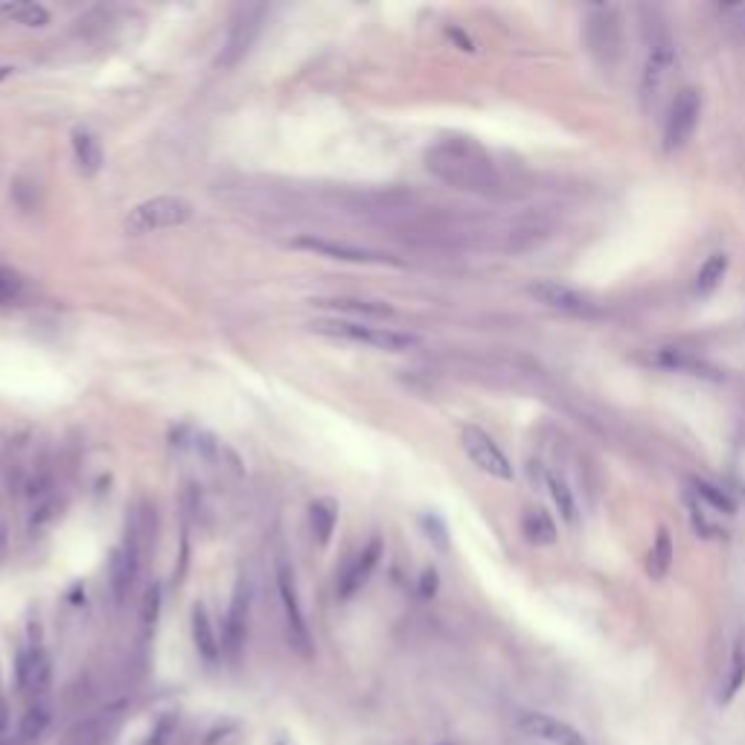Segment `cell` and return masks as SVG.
Listing matches in <instances>:
<instances>
[{"label":"cell","instance_id":"1","mask_svg":"<svg viewBox=\"0 0 745 745\" xmlns=\"http://www.w3.org/2000/svg\"><path fill=\"white\" fill-rule=\"evenodd\" d=\"M428 172L457 190L469 193H492L498 187L495 169L484 149L469 137H449L428 149L425 155Z\"/></svg>","mask_w":745,"mask_h":745},{"label":"cell","instance_id":"2","mask_svg":"<svg viewBox=\"0 0 745 745\" xmlns=\"http://www.w3.org/2000/svg\"><path fill=\"white\" fill-rule=\"evenodd\" d=\"M309 329L318 335H326V338L353 341V344H364V347H373L382 353H408L420 344V338L411 332H399L390 326L361 324V321H338V318L335 321H315V324H309Z\"/></svg>","mask_w":745,"mask_h":745},{"label":"cell","instance_id":"3","mask_svg":"<svg viewBox=\"0 0 745 745\" xmlns=\"http://www.w3.org/2000/svg\"><path fill=\"white\" fill-rule=\"evenodd\" d=\"M193 213V204L181 195H155V198L140 201L126 216V230L134 236H143L155 230L181 227L193 219Z\"/></svg>","mask_w":745,"mask_h":745},{"label":"cell","instance_id":"4","mask_svg":"<svg viewBox=\"0 0 745 745\" xmlns=\"http://www.w3.org/2000/svg\"><path fill=\"white\" fill-rule=\"evenodd\" d=\"M274 580H277V594H280V606H283V620H286V638L289 647L300 655V658H312L315 644H312V632L303 615L300 597H297V583H294L292 565L286 559H277L274 565Z\"/></svg>","mask_w":745,"mask_h":745},{"label":"cell","instance_id":"5","mask_svg":"<svg viewBox=\"0 0 745 745\" xmlns=\"http://www.w3.org/2000/svg\"><path fill=\"white\" fill-rule=\"evenodd\" d=\"M460 446H463L466 457H469L484 475L495 478V481H507V484L516 481V469H513L510 457H507L504 449L486 434L484 428L466 425V428L460 431Z\"/></svg>","mask_w":745,"mask_h":745},{"label":"cell","instance_id":"6","mask_svg":"<svg viewBox=\"0 0 745 745\" xmlns=\"http://www.w3.org/2000/svg\"><path fill=\"white\" fill-rule=\"evenodd\" d=\"M527 292H530L533 300H539L542 306H548L553 312H562V315H571V318H580V321H597V318H603V309H600L597 300H591L588 294L577 292V289H571L565 283L539 280Z\"/></svg>","mask_w":745,"mask_h":745},{"label":"cell","instance_id":"7","mask_svg":"<svg viewBox=\"0 0 745 745\" xmlns=\"http://www.w3.org/2000/svg\"><path fill=\"white\" fill-rule=\"evenodd\" d=\"M297 251H309L315 257H326V260L353 262V265H402V260L373 251V248H358V245H347V242H335L326 236H297L292 242Z\"/></svg>","mask_w":745,"mask_h":745},{"label":"cell","instance_id":"8","mask_svg":"<svg viewBox=\"0 0 745 745\" xmlns=\"http://www.w3.org/2000/svg\"><path fill=\"white\" fill-rule=\"evenodd\" d=\"M699 117H702V97L693 88H684L676 94L667 120H664V149L676 152L681 146H687V140L693 137V131L699 129Z\"/></svg>","mask_w":745,"mask_h":745},{"label":"cell","instance_id":"9","mask_svg":"<svg viewBox=\"0 0 745 745\" xmlns=\"http://www.w3.org/2000/svg\"><path fill=\"white\" fill-rule=\"evenodd\" d=\"M248 617H251V585L245 577H239V583L233 588L230 597V609L225 617V638H222V649L230 661L242 658V649L248 641Z\"/></svg>","mask_w":745,"mask_h":745},{"label":"cell","instance_id":"10","mask_svg":"<svg viewBox=\"0 0 745 745\" xmlns=\"http://www.w3.org/2000/svg\"><path fill=\"white\" fill-rule=\"evenodd\" d=\"M516 728H519L524 737L542 740V743L548 745H588V740H585L574 725H568V722H562V719L548 716V713L542 711H521L516 716Z\"/></svg>","mask_w":745,"mask_h":745},{"label":"cell","instance_id":"11","mask_svg":"<svg viewBox=\"0 0 745 745\" xmlns=\"http://www.w3.org/2000/svg\"><path fill=\"white\" fill-rule=\"evenodd\" d=\"M15 676H18L21 693H27V696H33V699H41V696L50 690V684H53V661H50V652L41 647V644L21 649V652H18V661H15Z\"/></svg>","mask_w":745,"mask_h":745},{"label":"cell","instance_id":"12","mask_svg":"<svg viewBox=\"0 0 745 745\" xmlns=\"http://www.w3.org/2000/svg\"><path fill=\"white\" fill-rule=\"evenodd\" d=\"M262 18H265L262 6H248V9L239 12V18L233 21V30H230L225 50L219 56V67H236L248 56V50L254 47V41H257V35L262 30Z\"/></svg>","mask_w":745,"mask_h":745},{"label":"cell","instance_id":"13","mask_svg":"<svg viewBox=\"0 0 745 745\" xmlns=\"http://www.w3.org/2000/svg\"><path fill=\"white\" fill-rule=\"evenodd\" d=\"M382 551H385L382 539L373 536V539H370V542L344 565V571H341V577H338V585H335V591H338L341 600L356 597L358 591L367 585V580L373 577V571H376V565H379V559H382Z\"/></svg>","mask_w":745,"mask_h":745},{"label":"cell","instance_id":"14","mask_svg":"<svg viewBox=\"0 0 745 745\" xmlns=\"http://www.w3.org/2000/svg\"><path fill=\"white\" fill-rule=\"evenodd\" d=\"M676 67V44L667 33L655 35L649 41L647 62H644V73H641V94L644 97H658V91L664 88L670 70Z\"/></svg>","mask_w":745,"mask_h":745},{"label":"cell","instance_id":"15","mask_svg":"<svg viewBox=\"0 0 745 745\" xmlns=\"http://www.w3.org/2000/svg\"><path fill=\"white\" fill-rule=\"evenodd\" d=\"M140 556H143V553L137 551V548H131L129 542L111 551V559H108V577H111V591H114V600H117V603H123L131 594L134 583H137Z\"/></svg>","mask_w":745,"mask_h":745},{"label":"cell","instance_id":"16","mask_svg":"<svg viewBox=\"0 0 745 745\" xmlns=\"http://www.w3.org/2000/svg\"><path fill=\"white\" fill-rule=\"evenodd\" d=\"M315 306L321 309H332V312H341V315H350V321H385V318H393V309L382 300H361V297H321V300H312Z\"/></svg>","mask_w":745,"mask_h":745},{"label":"cell","instance_id":"17","mask_svg":"<svg viewBox=\"0 0 745 745\" xmlns=\"http://www.w3.org/2000/svg\"><path fill=\"white\" fill-rule=\"evenodd\" d=\"M190 626H193V644L195 652H198V658H201L204 664H216V661L222 658V641H219V635H216L213 617H210L204 603H195L193 606V620H190Z\"/></svg>","mask_w":745,"mask_h":745},{"label":"cell","instance_id":"18","mask_svg":"<svg viewBox=\"0 0 745 745\" xmlns=\"http://www.w3.org/2000/svg\"><path fill=\"white\" fill-rule=\"evenodd\" d=\"M70 146H73V161H76V169L85 175V178H97L105 166V152H102V143L94 131L88 129H73L70 134Z\"/></svg>","mask_w":745,"mask_h":745},{"label":"cell","instance_id":"19","mask_svg":"<svg viewBox=\"0 0 745 745\" xmlns=\"http://www.w3.org/2000/svg\"><path fill=\"white\" fill-rule=\"evenodd\" d=\"M728 268H731V257L725 251L711 254L708 260L699 265V271L693 277V294L696 297H708V294L716 292L722 286V280L728 277Z\"/></svg>","mask_w":745,"mask_h":745},{"label":"cell","instance_id":"20","mask_svg":"<svg viewBox=\"0 0 745 745\" xmlns=\"http://www.w3.org/2000/svg\"><path fill=\"white\" fill-rule=\"evenodd\" d=\"M309 527H312V539L326 548L338 527V504L332 498H315L309 504Z\"/></svg>","mask_w":745,"mask_h":745},{"label":"cell","instance_id":"21","mask_svg":"<svg viewBox=\"0 0 745 745\" xmlns=\"http://www.w3.org/2000/svg\"><path fill=\"white\" fill-rule=\"evenodd\" d=\"M673 559H676L673 536H670L667 527H658V536H655V542H652V548H649L647 553V574L655 583H661V580L670 574Z\"/></svg>","mask_w":745,"mask_h":745},{"label":"cell","instance_id":"22","mask_svg":"<svg viewBox=\"0 0 745 745\" xmlns=\"http://www.w3.org/2000/svg\"><path fill=\"white\" fill-rule=\"evenodd\" d=\"M0 15L21 24V27H47L50 24V12L47 6L41 3H33V0H9V3H0Z\"/></svg>","mask_w":745,"mask_h":745},{"label":"cell","instance_id":"23","mask_svg":"<svg viewBox=\"0 0 745 745\" xmlns=\"http://www.w3.org/2000/svg\"><path fill=\"white\" fill-rule=\"evenodd\" d=\"M745 687V632H740V638L734 641V649H731V664H728V673H725V684H722V693H719V702H731L740 690Z\"/></svg>","mask_w":745,"mask_h":745},{"label":"cell","instance_id":"24","mask_svg":"<svg viewBox=\"0 0 745 745\" xmlns=\"http://www.w3.org/2000/svg\"><path fill=\"white\" fill-rule=\"evenodd\" d=\"M521 533L530 545H553L556 542V524L545 510H527L521 516Z\"/></svg>","mask_w":745,"mask_h":745},{"label":"cell","instance_id":"25","mask_svg":"<svg viewBox=\"0 0 745 745\" xmlns=\"http://www.w3.org/2000/svg\"><path fill=\"white\" fill-rule=\"evenodd\" d=\"M545 484H548V489H551L553 507H556V513H559V519L565 521L568 527H577V521H580V510H577L574 492L568 489V484H565L559 475H548V478H545Z\"/></svg>","mask_w":745,"mask_h":745},{"label":"cell","instance_id":"26","mask_svg":"<svg viewBox=\"0 0 745 745\" xmlns=\"http://www.w3.org/2000/svg\"><path fill=\"white\" fill-rule=\"evenodd\" d=\"M693 492H696L699 501H705V504L713 507L716 513H725V516H734V513H737L734 498H731L725 489H719L716 484H711V481H696V484H693Z\"/></svg>","mask_w":745,"mask_h":745},{"label":"cell","instance_id":"27","mask_svg":"<svg viewBox=\"0 0 745 745\" xmlns=\"http://www.w3.org/2000/svg\"><path fill=\"white\" fill-rule=\"evenodd\" d=\"M27 297V283L12 268L0 265V306H18Z\"/></svg>","mask_w":745,"mask_h":745},{"label":"cell","instance_id":"28","mask_svg":"<svg viewBox=\"0 0 745 745\" xmlns=\"http://www.w3.org/2000/svg\"><path fill=\"white\" fill-rule=\"evenodd\" d=\"M59 513H62V501L56 495H47V498L35 501L33 516H30V530H35V533L44 530L47 524H53V521L59 519Z\"/></svg>","mask_w":745,"mask_h":745},{"label":"cell","instance_id":"29","mask_svg":"<svg viewBox=\"0 0 745 745\" xmlns=\"http://www.w3.org/2000/svg\"><path fill=\"white\" fill-rule=\"evenodd\" d=\"M47 722H50V711H47V705L35 702L33 708L24 713V722H21V740H24V743H30V740H35V737H41V734H44V728H47Z\"/></svg>","mask_w":745,"mask_h":745},{"label":"cell","instance_id":"30","mask_svg":"<svg viewBox=\"0 0 745 745\" xmlns=\"http://www.w3.org/2000/svg\"><path fill=\"white\" fill-rule=\"evenodd\" d=\"M158 615H161V585L152 583L143 594V606H140V617H143V626L152 629L158 623Z\"/></svg>","mask_w":745,"mask_h":745},{"label":"cell","instance_id":"31","mask_svg":"<svg viewBox=\"0 0 745 745\" xmlns=\"http://www.w3.org/2000/svg\"><path fill=\"white\" fill-rule=\"evenodd\" d=\"M422 527H425L428 539H431L437 548H446V527H443V521L434 519V516H425V519H422Z\"/></svg>","mask_w":745,"mask_h":745},{"label":"cell","instance_id":"32","mask_svg":"<svg viewBox=\"0 0 745 745\" xmlns=\"http://www.w3.org/2000/svg\"><path fill=\"white\" fill-rule=\"evenodd\" d=\"M434 591H437V571H434V568H425V571H422V594L431 597Z\"/></svg>","mask_w":745,"mask_h":745},{"label":"cell","instance_id":"33","mask_svg":"<svg viewBox=\"0 0 745 745\" xmlns=\"http://www.w3.org/2000/svg\"><path fill=\"white\" fill-rule=\"evenodd\" d=\"M6 542H9V527H6V521L0 516V551L6 548Z\"/></svg>","mask_w":745,"mask_h":745},{"label":"cell","instance_id":"34","mask_svg":"<svg viewBox=\"0 0 745 745\" xmlns=\"http://www.w3.org/2000/svg\"><path fill=\"white\" fill-rule=\"evenodd\" d=\"M6 725H9V716H6V711L0 708V737L6 734Z\"/></svg>","mask_w":745,"mask_h":745},{"label":"cell","instance_id":"35","mask_svg":"<svg viewBox=\"0 0 745 745\" xmlns=\"http://www.w3.org/2000/svg\"><path fill=\"white\" fill-rule=\"evenodd\" d=\"M12 73H15V67H0V82H3V79H9Z\"/></svg>","mask_w":745,"mask_h":745}]
</instances>
